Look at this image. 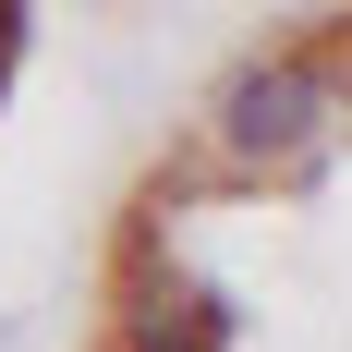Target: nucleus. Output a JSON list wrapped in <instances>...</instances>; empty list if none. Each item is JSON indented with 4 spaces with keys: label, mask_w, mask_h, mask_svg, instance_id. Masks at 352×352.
I'll return each mask as SVG.
<instances>
[{
    "label": "nucleus",
    "mask_w": 352,
    "mask_h": 352,
    "mask_svg": "<svg viewBox=\"0 0 352 352\" xmlns=\"http://www.w3.org/2000/svg\"><path fill=\"white\" fill-rule=\"evenodd\" d=\"M340 122H352L340 61H328V49H267V61H243L231 85H219L207 146H219V170L280 182V170H316L328 146H340Z\"/></svg>",
    "instance_id": "1"
},
{
    "label": "nucleus",
    "mask_w": 352,
    "mask_h": 352,
    "mask_svg": "<svg viewBox=\"0 0 352 352\" xmlns=\"http://www.w3.org/2000/svg\"><path fill=\"white\" fill-rule=\"evenodd\" d=\"M219 340H231V304L182 255H146L134 292H122V352H219Z\"/></svg>",
    "instance_id": "2"
}]
</instances>
